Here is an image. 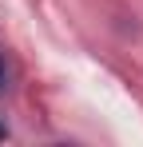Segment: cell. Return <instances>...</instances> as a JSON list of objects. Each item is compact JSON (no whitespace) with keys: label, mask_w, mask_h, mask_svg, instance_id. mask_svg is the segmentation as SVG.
Instances as JSON below:
<instances>
[{"label":"cell","mask_w":143,"mask_h":147,"mask_svg":"<svg viewBox=\"0 0 143 147\" xmlns=\"http://www.w3.org/2000/svg\"><path fill=\"white\" fill-rule=\"evenodd\" d=\"M4 88H8V56L0 52V92H4Z\"/></svg>","instance_id":"1"},{"label":"cell","mask_w":143,"mask_h":147,"mask_svg":"<svg viewBox=\"0 0 143 147\" xmlns=\"http://www.w3.org/2000/svg\"><path fill=\"white\" fill-rule=\"evenodd\" d=\"M4 135H8V131H4V123H0V139H4Z\"/></svg>","instance_id":"2"}]
</instances>
